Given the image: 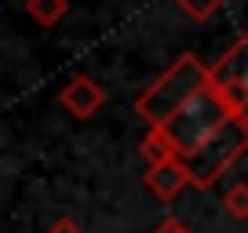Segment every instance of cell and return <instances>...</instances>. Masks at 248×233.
<instances>
[{
    "label": "cell",
    "instance_id": "1",
    "mask_svg": "<svg viewBox=\"0 0 248 233\" xmlns=\"http://www.w3.org/2000/svg\"><path fill=\"white\" fill-rule=\"evenodd\" d=\"M208 84H212L208 66H204L197 55H179L175 62L135 99V113H139L150 128H164L179 109L190 106Z\"/></svg>",
    "mask_w": 248,
    "mask_h": 233
},
{
    "label": "cell",
    "instance_id": "2",
    "mask_svg": "<svg viewBox=\"0 0 248 233\" xmlns=\"http://www.w3.org/2000/svg\"><path fill=\"white\" fill-rule=\"evenodd\" d=\"M245 153H248V120L245 116H233L201 149L183 157L186 171H190V186H197V189L216 186L219 175H226V168H233Z\"/></svg>",
    "mask_w": 248,
    "mask_h": 233
},
{
    "label": "cell",
    "instance_id": "3",
    "mask_svg": "<svg viewBox=\"0 0 248 233\" xmlns=\"http://www.w3.org/2000/svg\"><path fill=\"white\" fill-rule=\"evenodd\" d=\"M226 120H233V109L226 106V99L219 95V87L208 84L194 102H190V106L179 109L164 128H168L171 142H175V149H179V160H183L186 153L201 149L204 142L226 124Z\"/></svg>",
    "mask_w": 248,
    "mask_h": 233
},
{
    "label": "cell",
    "instance_id": "4",
    "mask_svg": "<svg viewBox=\"0 0 248 233\" xmlns=\"http://www.w3.org/2000/svg\"><path fill=\"white\" fill-rule=\"evenodd\" d=\"M212 84L219 87V95L233 109V116L248 120V33L233 40L223 51V58L212 66Z\"/></svg>",
    "mask_w": 248,
    "mask_h": 233
},
{
    "label": "cell",
    "instance_id": "5",
    "mask_svg": "<svg viewBox=\"0 0 248 233\" xmlns=\"http://www.w3.org/2000/svg\"><path fill=\"white\" fill-rule=\"evenodd\" d=\"M59 106L66 109V113H73L77 120H88V116H95L106 106V91H102V84L92 80V77H73L70 84L59 91Z\"/></svg>",
    "mask_w": 248,
    "mask_h": 233
},
{
    "label": "cell",
    "instance_id": "6",
    "mask_svg": "<svg viewBox=\"0 0 248 233\" xmlns=\"http://www.w3.org/2000/svg\"><path fill=\"white\" fill-rule=\"evenodd\" d=\"M142 182H146V189L154 197H161V201H175V197L190 186V171H186L183 160H168V164H157V168H146Z\"/></svg>",
    "mask_w": 248,
    "mask_h": 233
},
{
    "label": "cell",
    "instance_id": "7",
    "mask_svg": "<svg viewBox=\"0 0 248 233\" xmlns=\"http://www.w3.org/2000/svg\"><path fill=\"white\" fill-rule=\"evenodd\" d=\"M139 153L146 160V168H157V164H168V160H179V149L171 142L168 128H150L146 139L139 142Z\"/></svg>",
    "mask_w": 248,
    "mask_h": 233
},
{
    "label": "cell",
    "instance_id": "8",
    "mask_svg": "<svg viewBox=\"0 0 248 233\" xmlns=\"http://www.w3.org/2000/svg\"><path fill=\"white\" fill-rule=\"evenodd\" d=\"M70 0H26V15L37 26H55L59 18H66Z\"/></svg>",
    "mask_w": 248,
    "mask_h": 233
},
{
    "label": "cell",
    "instance_id": "9",
    "mask_svg": "<svg viewBox=\"0 0 248 233\" xmlns=\"http://www.w3.org/2000/svg\"><path fill=\"white\" fill-rule=\"evenodd\" d=\"M223 208L230 211L233 218H248V182H233L223 193Z\"/></svg>",
    "mask_w": 248,
    "mask_h": 233
},
{
    "label": "cell",
    "instance_id": "10",
    "mask_svg": "<svg viewBox=\"0 0 248 233\" xmlns=\"http://www.w3.org/2000/svg\"><path fill=\"white\" fill-rule=\"evenodd\" d=\"M175 4H179L190 18H212V15L226 4V0H175Z\"/></svg>",
    "mask_w": 248,
    "mask_h": 233
},
{
    "label": "cell",
    "instance_id": "11",
    "mask_svg": "<svg viewBox=\"0 0 248 233\" xmlns=\"http://www.w3.org/2000/svg\"><path fill=\"white\" fill-rule=\"evenodd\" d=\"M47 233H84V230H80V226L73 222V218H59V222H51V226H47Z\"/></svg>",
    "mask_w": 248,
    "mask_h": 233
},
{
    "label": "cell",
    "instance_id": "12",
    "mask_svg": "<svg viewBox=\"0 0 248 233\" xmlns=\"http://www.w3.org/2000/svg\"><path fill=\"white\" fill-rule=\"evenodd\" d=\"M154 233H190V226H186V222H179V218H164V222L157 226Z\"/></svg>",
    "mask_w": 248,
    "mask_h": 233
}]
</instances>
